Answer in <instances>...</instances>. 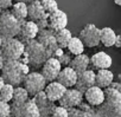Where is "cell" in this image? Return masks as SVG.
<instances>
[{
    "instance_id": "29",
    "label": "cell",
    "mask_w": 121,
    "mask_h": 117,
    "mask_svg": "<svg viewBox=\"0 0 121 117\" xmlns=\"http://www.w3.org/2000/svg\"><path fill=\"white\" fill-rule=\"evenodd\" d=\"M39 1H40L45 13H48V14L55 12L58 8V4H57L56 0H39Z\"/></svg>"
},
{
    "instance_id": "38",
    "label": "cell",
    "mask_w": 121,
    "mask_h": 117,
    "mask_svg": "<svg viewBox=\"0 0 121 117\" xmlns=\"http://www.w3.org/2000/svg\"><path fill=\"white\" fill-rule=\"evenodd\" d=\"M4 58H3V56H1V53H0V70H1V68H3V65H4Z\"/></svg>"
},
{
    "instance_id": "16",
    "label": "cell",
    "mask_w": 121,
    "mask_h": 117,
    "mask_svg": "<svg viewBox=\"0 0 121 117\" xmlns=\"http://www.w3.org/2000/svg\"><path fill=\"white\" fill-rule=\"evenodd\" d=\"M89 65H91L94 70L109 69L112 66V58L106 52H96L89 58Z\"/></svg>"
},
{
    "instance_id": "5",
    "label": "cell",
    "mask_w": 121,
    "mask_h": 117,
    "mask_svg": "<svg viewBox=\"0 0 121 117\" xmlns=\"http://www.w3.org/2000/svg\"><path fill=\"white\" fill-rule=\"evenodd\" d=\"M46 81L43 77V75L40 72L33 71V72H27L22 82L23 86L25 88V90L27 91L29 96H35L36 93L40 92L44 90L45 85H46Z\"/></svg>"
},
{
    "instance_id": "33",
    "label": "cell",
    "mask_w": 121,
    "mask_h": 117,
    "mask_svg": "<svg viewBox=\"0 0 121 117\" xmlns=\"http://www.w3.org/2000/svg\"><path fill=\"white\" fill-rule=\"evenodd\" d=\"M36 24H37V26H38V28H39V30L48 28V16H46V17H44V18H42V19H39V20H37V21H36Z\"/></svg>"
},
{
    "instance_id": "27",
    "label": "cell",
    "mask_w": 121,
    "mask_h": 117,
    "mask_svg": "<svg viewBox=\"0 0 121 117\" xmlns=\"http://www.w3.org/2000/svg\"><path fill=\"white\" fill-rule=\"evenodd\" d=\"M103 93H104V101L108 102H121V91L113 89L110 86H107L103 89Z\"/></svg>"
},
{
    "instance_id": "9",
    "label": "cell",
    "mask_w": 121,
    "mask_h": 117,
    "mask_svg": "<svg viewBox=\"0 0 121 117\" xmlns=\"http://www.w3.org/2000/svg\"><path fill=\"white\" fill-rule=\"evenodd\" d=\"M68 25V16L64 11L57 8L55 12L48 14V28L51 31H57L64 28Z\"/></svg>"
},
{
    "instance_id": "18",
    "label": "cell",
    "mask_w": 121,
    "mask_h": 117,
    "mask_svg": "<svg viewBox=\"0 0 121 117\" xmlns=\"http://www.w3.org/2000/svg\"><path fill=\"white\" fill-rule=\"evenodd\" d=\"M48 13H45L42 4L39 0H33V1L27 4V19L32 21H37L44 17H46Z\"/></svg>"
},
{
    "instance_id": "24",
    "label": "cell",
    "mask_w": 121,
    "mask_h": 117,
    "mask_svg": "<svg viewBox=\"0 0 121 117\" xmlns=\"http://www.w3.org/2000/svg\"><path fill=\"white\" fill-rule=\"evenodd\" d=\"M116 33L110 27H103L100 30V43H102L106 47H110L114 45Z\"/></svg>"
},
{
    "instance_id": "25",
    "label": "cell",
    "mask_w": 121,
    "mask_h": 117,
    "mask_svg": "<svg viewBox=\"0 0 121 117\" xmlns=\"http://www.w3.org/2000/svg\"><path fill=\"white\" fill-rule=\"evenodd\" d=\"M65 48L68 50L69 53L76 56V54L83 53V51H84V45H83L82 40H81L78 37H71Z\"/></svg>"
},
{
    "instance_id": "23",
    "label": "cell",
    "mask_w": 121,
    "mask_h": 117,
    "mask_svg": "<svg viewBox=\"0 0 121 117\" xmlns=\"http://www.w3.org/2000/svg\"><path fill=\"white\" fill-rule=\"evenodd\" d=\"M53 36H55V39H56V43L58 45V47L65 50L70 38L73 37L71 32L64 27V28H60V30H57V31H53Z\"/></svg>"
},
{
    "instance_id": "40",
    "label": "cell",
    "mask_w": 121,
    "mask_h": 117,
    "mask_svg": "<svg viewBox=\"0 0 121 117\" xmlns=\"http://www.w3.org/2000/svg\"><path fill=\"white\" fill-rule=\"evenodd\" d=\"M4 84H5V81H4V78H3L1 76H0V88H1Z\"/></svg>"
},
{
    "instance_id": "14",
    "label": "cell",
    "mask_w": 121,
    "mask_h": 117,
    "mask_svg": "<svg viewBox=\"0 0 121 117\" xmlns=\"http://www.w3.org/2000/svg\"><path fill=\"white\" fill-rule=\"evenodd\" d=\"M35 39L51 52H53L58 47V45L56 43V39H55V36H53V31H51L49 28L39 30Z\"/></svg>"
},
{
    "instance_id": "34",
    "label": "cell",
    "mask_w": 121,
    "mask_h": 117,
    "mask_svg": "<svg viewBox=\"0 0 121 117\" xmlns=\"http://www.w3.org/2000/svg\"><path fill=\"white\" fill-rule=\"evenodd\" d=\"M13 4V0H0V7L1 10H9Z\"/></svg>"
},
{
    "instance_id": "41",
    "label": "cell",
    "mask_w": 121,
    "mask_h": 117,
    "mask_svg": "<svg viewBox=\"0 0 121 117\" xmlns=\"http://www.w3.org/2000/svg\"><path fill=\"white\" fill-rule=\"evenodd\" d=\"M114 3H115L117 6H120V5H121V0H114Z\"/></svg>"
},
{
    "instance_id": "11",
    "label": "cell",
    "mask_w": 121,
    "mask_h": 117,
    "mask_svg": "<svg viewBox=\"0 0 121 117\" xmlns=\"http://www.w3.org/2000/svg\"><path fill=\"white\" fill-rule=\"evenodd\" d=\"M96 108V112L101 117H121V102L104 101Z\"/></svg>"
},
{
    "instance_id": "8",
    "label": "cell",
    "mask_w": 121,
    "mask_h": 117,
    "mask_svg": "<svg viewBox=\"0 0 121 117\" xmlns=\"http://www.w3.org/2000/svg\"><path fill=\"white\" fill-rule=\"evenodd\" d=\"M82 101H83V93L82 92H80L75 88L74 89L67 88L63 96L57 102H59V105H62L67 109H70V108H77L82 103Z\"/></svg>"
},
{
    "instance_id": "4",
    "label": "cell",
    "mask_w": 121,
    "mask_h": 117,
    "mask_svg": "<svg viewBox=\"0 0 121 117\" xmlns=\"http://www.w3.org/2000/svg\"><path fill=\"white\" fill-rule=\"evenodd\" d=\"M20 24L22 21L16 19L9 10H4L3 12H0V37H17L20 30Z\"/></svg>"
},
{
    "instance_id": "10",
    "label": "cell",
    "mask_w": 121,
    "mask_h": 117,
    "mask_svg": "<svg viewBox=\"0 0 121 117\" xmlns=\"http://www.w3.org/2000/svg\"><path fill=\"white\" fill-rule=\"evenodd\" d=\"M95 85V72L94 70H84L81 73H77V79L75 83V89H77L80 92H84L90 86Z\"/></svg>"
},
{
    "instance_id": "2",
    "label": "cell",
    "mask_w": 121,
    "mask_h": 117,
    "mask_svg": "<svg viewBox=\"0 0 121 117\" xmlns=\"http://www.w3.org/2000/svg\"><path fill=\"white\" fill-rule=\"evenodd\" d=\"M24 52L27 57L29 64L33 68H39L42 66V64L51 57V51H49L48 48H45L40 43H38L36 39H31V40H26L24 41Z\"/></svg>"
},
{
    "instance_id": "17",
    "label": "cell",
    "mask_w": 121,
    "mask_h": 117,
    "mask_svg": "<svg viewBox=\"0 0 121 117\" xmlns=\"http://www.w3.org/2000/svg\"><path fill=\"white\" fill-rule=\"evenodd\" d=\"M76 79H77V73L70 66H64V69H60V71L56 78L57 82H59L65 88H74Z\"/></svg>"
},
{
    "instance_id": "19",
    "label": "cell",
    "mask_w": 121,
    "mask_h": 117,
    "mask_svg": "<svg viewBox=\"0 0 121 117\" xmlns=\"http://www.w3.org/2000/svg\"><path fill=\"white\" fill-rule=\"evenodd\" d=\"M113 81H114V73L109 69H101L97 70V72L95 73V85L101 89L109 86Z\"/></svg>"
},
{
    "instance_id": "35",
    "label": "cell",
    "mask_w": 121,
    "mask_h": 117,
    "mask_svg": "<svg viewBox=\"0 0 121 117\" xmlns=\"http://www.w3.org/2000/svg\"><path fill=\"white\" fill-rule=\"evenodd\" d=\"M113 46H116L117 48L121 47V36H120V34H116L115 40H114V45H113Z\"/></svg>"
},
{
    "instance_id": "36",
    "label": "cell",
    "mask_w": 121,
    "mask_h": 117,
    "mask_svg": "<svg viewBox=\"0 0 121 117\" xmlns=\"http://www.w3.org/2000/svg\"><path fill=\"white\" fill-rule=\"evenodd\" d=\"M109 86H110V88H113V89H116V90L121 91V85H120V83H114V82H112Z\"/></svg>"
},
{
    "instance_id": "39",
    "label": "cell",
    "mask_w": 121,
    "mask_h": 117,
    "mask_svg": "<svg viewBox=\"0 0 121 117\" xmlns=\"http://www.w3.org/2000/svg\"><path fill=\"white\" fill-rule=\"evenodd\" d=\"M14 1H22V3H25V4H29L31 1H33V0H14Z\"/></svg>"
},
{
    "instance_id": "15",
    "label": "cell",
    "mask_w": 121,
    "mask_h": 117,
    "mask_svg": "<svg viewBox=\"0 0 121 117\" xmlns=\"http://www.w3.org/2000/svg\"><path fill=\"white\" fill-rule=\"evenodd\" d=\"M83 97L86 98L87 103L90 106H97L100 104H102L104 102V93H103V89L93 85L89 89H87L83 92Z\"/></svg>"
},
{
    "instance_id": "13",
    "label": "cell",
    "mask_w": 121,
    "mask_h": 117,
    "mask_svg": "<svg viewBox=\"0 0 121 117\" xmlns=\"http://www.w3.org/2000/svg\"><path fill=\"white\" fill-rule=\"evenodd\" d=\"M65 90H67V88L64 85H62L57 81H52V82L46 83V85H45L43 91H44L46 98L50 102H57L60 97L63 96Z\"/></svg>"
},
{
    "instance_id": "22",
    "label": "cell",
    "mask_w": 121,
    "mask_h": 117,
    "mask_svg": "<svg viewBox=\"0 0 121 117\" xmlns=\"http://www.w3.org/2000/svg\"><path fill=\"white\" fill-rule=\"evenodd\" d=\"M9 10L13 14V17L16 19H18L19 21L26 20V18H27V4L22 3V1H16L14 4L11 5V7Z\"/></svg>"
},
{
    "instance_id": "26",
    "label": "cell",
    "mask_w": 121,
    "mask_h": 117,
    "mask_svg": "<svg viewBox=\"0 0 121 117\" xmlns=\"http://www.w3.org/2000/svg\"><path fill=\"white\" fill-rule=\"evenodd\" d=\"M29 99V93L25 90L24 86H14L13 89V96H12V102L16 104H23Z\"/></svg>"
},
{
    "instance_id": "6",
    "label": "cell",
    "mask_w": 121,
    "mask_h": 117,
    "mask_svg": "<svg viewBox=\"0 0 121 117\" xmlns=\"http://www.w3.org/2000/svg\"><path fill=\"white\" fill-rule=\"evenodd\" d=\"M83 45L87 47H96L100 44V28H97L94 24H87L80 32L78 37Z\"/></svg>"
},
{
    "instance_id": "20",
    "label": "cell",
    "mask_w": 121,
    "mask_h": 117,
    "mask_svg": "<svg viewBox=\"0 0 121 117\" xmlns=\"http://www.w3.org/2000/svg\"><path fill=\"white\" fill-rule=\"evenodd\" d=\"M68 66L74 69V71H76V73H81L82 71H84L89 68V57L84 53L76 54V56H74V58H71Z\"/></svg>"
},
{
    "instance_id": "1",
    "label": "cell",
    "mask_w": 121,
    "mask_h": 117,
    "mask_svg": "<svg viewBox=\"0 0 121 117\" xmlns=\"http://www.w3.org/2000/svg\"><path fill=\"white\" fill-rule=\"evenodd\" d=\"M1 76L5 81V83L11 84L13 86H18L22 84L25 75L29 72L27 64H24L22 62L17 61H5L4 65L0 70Z\"/></svg>"
},
{
    "instance_id": "21",
    "label": "cell",
    "mask_w": 121,
    "mask_h": 117,
    "mask_svg": "<svg viewBox=\"0 0 121 117\" xmlns=\"http://www.w3.org/2000/svg\"><path fill=\"white\" fill-rule=\"evenodd\" d=\"M20 117H40V110L35 101L27 99L20 106Z\"/></svg>"
},
{
    "instance_id": "31",
    "label": "cell",
    "mask_w": 121,
    "mask_h": 117,
    "mask_svg": "<svg viewBox=\"0 0 121 117\" xmlns=\"http://www.w3.org/2000/svg\"><path fill=\"white\" fill-rule=\"evenodd\" d=\"M58 62L60 63V65H64V66H68L69 65V63H70V61H71V53H69V52H63L62 54H60L58 58Z\"/></svg>"
},
{
    "instance_id": "32",
    "label": "cell",
    "mask_w": 121,
    "mask_h": 117,
    "mask_svg": "<svg viewBox=\"0 0 121 117\" xmlns=\"http://www.w3.org/2000/svg\"><path fill=\"white\" fill-rule=\"evenodd\" d=\"M10 115V104L0 101V117H6Z\"/></svg>"
},
{
    "instance_id": "7",
    "label": "cell",
    "mask_w": 121,
    "mask_h": 117,
    "mask_svg": "<svg viewBox=\"0 0 121 117\" xmlns=\"http://www.w3.org/2000/svg\"><path fill=\"white\" fill-rule=\"evenodd\" d=\"M60 69H62V65L58 62L57 58L55 57H50L48 59L42 64V70H40V73L43 75V77L45 78V81L49 83V82H52V81H56Z\"/></svg>"
},
{
    "instance_id": "12",
    "label": "cell",
    "mask_w": 121,
    "mask_h": 117,
    "mask_svg": "<svg viewBox=\"0 0 121 117\" xmlns=\"http://www.w3.org/2000/svg\"><path fill=\"white\" fill-rule=\"evenodd\" d=\"M39 28L37 26V24L32 20H24L22 21L20 24V30H19V33H18V39L22 40L23 43L26 41V40H31V39H35L37 33H38Z\"/></svg>"
},
{
    "instance_id": "42",
    "label": "cell",
    "mask_w": 121,
    "mask_h": 117,
    "mask_svg": "<svg viewBox=\"0 0 121 117\" xmlns=\"http://www.w3.org/2000/svg\"><path fill=\"white\" fill-rule=\"evenodd\" d=\"M0 46H1V37H0Z\"/></svg>"
},
{
    "instance_id": "37",
    "label": "cell",
    "mask_w": 121,
    "mask_h": 117,
    "mask_svg": "<svg viewBox=\"0 0 121 117\" xmlns=\"http://www.w3.org/2000/svg\"><path fill=\"white\" fill-rule=\"evenodd\" d=\"M86 117H101L97 112H93V111H88Z\"/></svg>"
},
{
    "instance_id": "3",
    "label": "cell",
    "mask_w": 121,
    "mask_h": 117,
    "mask_svg": "<svg viewBox=\"0 0 121 117\" xmlns=\"http://www.w3.org/2000/svg\"><path fill=\"white\" fill-rule=\"evenodd\" d=\"M24 43L19 40L17 37L12 38H1V46H0V53H1L4 61H17L24 53Z\"/></svg>"
},
{
    "instance_id": "28",
    "label": "cell",
    "mask_w": 121,
    "mask_h": 117,
    "mask_svg": "<svg viewBox=\"0 0 121 117\" xmlns=\"http://www.w3.org/2000/svg\"><path fill=\"white\" fill-rule=\"evenodd\" d=\"M13 89H14L13 85L5 83L1 88H0V101L6 102V103L11 102L12 96H13Z\"/></svg>"
},
{
    "instance_id": "30",
    "label": "cell",
    "mask_w": 121,
    "mask_h": 117,
    "mask_svg": "<svg viewBox=\"0 0 121 117\" xmlns=\"http://www.w3.org/2000/svg\"><path fill=\"white\" fill-rule=\"evenodd\" d=\"M51 116L52 117H69L68 109L59 105V106H53L51 110Z\"/></svg>"
}]
</instances>
